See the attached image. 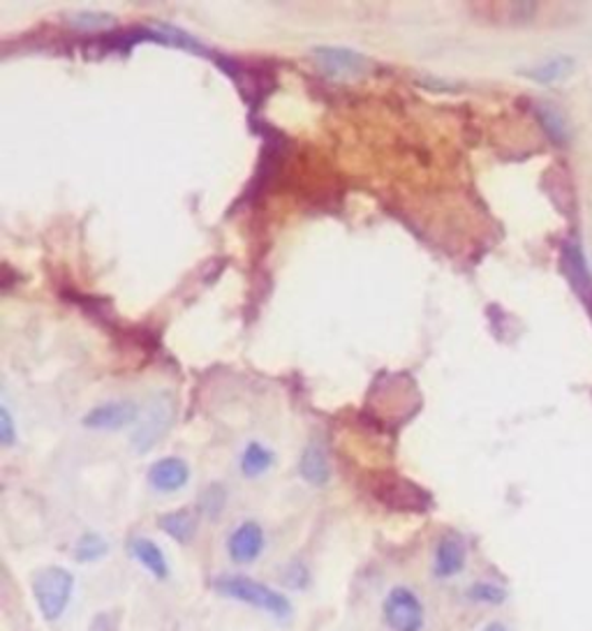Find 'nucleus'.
I'll list each match as a JSON object with an SVG mask.
<instances>
[{"mask_svg": "<svg viewBox=\"0 0 592 631\" xmlns=\"http://www.w3.org/2000/svg\"><path fill=\"white\" fill-rule=\"evenodd\" d=\"M537 118H540L549 139L553 143H558V147H565L569 141V128L565 116L558 110H553V106H540V110H537Z\"/></svg>", "mask_w": 592, "mask_h": 631, "instance_id": "18", "label": "nucleus"}, {"mask_svg": "<svg viewBox=\"0 0 592 631\" xmlns=\"http://www.w3.org/2000/svg\"><path fill=\"white\" fill-rule=\"evenodd\" d=\"M225 502H227V493L221 483L209 485V489L202 493V500H200L202 512L209 518H218L221 512L225 509Z\"/></svg>", "mask_w": 592, "mask_h": 631, "instance_id": "20", "label": "nucleus"}, {"mask_svg": "<svg viewBox=\"0 0 592 631\" xmlns=\"http://www.w3.org/2000/svg\"><path fill=\"white\" fill-rule=\"evenodd\" d=\"M158 528L178 544H192L197 534V516L190 509H176L158 518Z\"/></svg>", "mask_w": 592, "mask_h": 631, "instance_id": "13", "label": "nucleus"}, {"mask_svg": "<svg viewBox=\"0 0 592 631\" xmlns=\"http://www.w3.org/2000/svg\"><path fill=\"white\" fill-rule=\"evenodd\" d=\"M313 56L317 67L322 70V75H327L329 79H356L364 77L370 70V61L354 49L345 47H315Z\"/></svg>", "mask_w": 592, "mask_h": 631, "instance_id": "4", "label": "nucleus"}, {"mask_svg": "<svg viewBox=\"0 0 592 631\" xmlns=\"http://www.w3.org/2000/svg\"><path fill=\"white\" fill-rule=\"evenodd\" d=\"M299 475L303 477V481L317 485V489L329 483L331 467H329L327 451L319 442H311L306 449H303L301 460H299Z\"/></svg>", "mask_w": 592, "mask_h": 631, "instance_id": "12", "label": "nucleus"}, {"mask_svg": "<svg viewBox=\"0 0 592 631\" xmlns=\"http://www.w3.org/2000/svg\"><path fill=\"white\" fill-rule=\"evenodd\" d=\"M172 421H174V405L169 401V395L165 393L158 395V399H153V403L149 405L147 414H143V421L137 426L133 436V444L139 454L153 449L160 440H163Z\"/></svg>", "mask_w": 592, "mask_h": 631, "instance_id": "6", "label": "nucleus"}, {"mask_svg": "<svg viewBox=\"0 0 592 631\" xmlns=\"http://www.w3.org/2000/svg\"><path fill=\"white\" fill-rule=\"evenodd\" d=\"M188 481H190V467L186 460L176 456L160 458L149 470V483L158 493H178L181 489H186Z\"/></svg>", "mask_w": 592, "mask_h": 631, "instance_id": "9", "label": "nucleus"}, {"mask_svg": "<svg viewBox=\"0 0 592 631\" xmlns=\"http://www.w3.org/2000/svg\"><path fill=\"white\" fill-rule=\"evenodd\" d=\"M571 72H574V59L555 56L540 65L521 70V75L537 84H555V81H565L567 77H571Z\"/></svg>", "mask_w": 592, "mask_h": 631, "instance_id": "14", "label": "nucleus"}, {"mask_svg": "<svg viewBox=\"0 0 592 631\" xmlns=\"http://www.w3.org/2000/svg\"><path fill=\"white\" fill-rule=\"evenodd\" d=\"M468 560V548H465V541L456 532H446L440 537L436 546V576L438 579H454L465 567Z\"/></svg>", "mask_w": 592, "mask_h": 631, "instance_id": "8", "label": "nucleus"}, {"mask_svg": "<svg viewBox=\"0 0 592 631\" xmlns=\"http://www.w3.org/2000/svg\"><path fill=\"white\" fill-rule=\"evenodd\" d=\"M75 592V576L65 567H45L33 579V597L38 604L40 616L47 622H56L70 606Z\"/></svg>", "mask_w": 592, "mask_h": 631, "instance_id": "2", "label": "nucleus"}, {"mask_svg": "<svg viewBox=\"0 0 592 631\" xmlns=\"http://www.w3.org/2000/svg\"><path fill=\"white\" fill-rule=\"evenodd\" d=\"M385 622L391 631H421L424 604L410 588H393L385 600Z\"/></svg>", "mask_w": 592, "mask_h": 631, "instance_id": "5", "label": "nucleus"}, {"mask_svg": "<svg viewBox=\"0 0 592 631\" xmlns=\"http://www.w3.org/2000/svg\"><path fill=\"white\" fill-rule=\"evenodd\" d=\"M264 546H266V537L255 520L241 522V526L227 539V553L231 557V563H237V565H253L264 553Z\"/></svg>", "mask_w": 592, "mask_h": 631, "instance_id": "7", "label": "nucleus"}, {"mask_svg": "<svg viewBox=\"0 0 592 631\" xmlns=\"http://www.w3.org/2000/svg\"><path fill=\"white\" fill-rule=\"evenodd\" d=\"M213 590L227 600L260 608L268 613V616H274L276 620L292 618V602L287 600L282 592L274 590L272 585L250 579V576H241V573L218 576V579L213 581Z\"/></svg>", "mask_w": 592, "mask_h": 631, "instance_id": "1", "label": "nucleus"}, {"mask_svg": "<svg viewBox=\"0 0 592 631\" xmlns=\"http://www.w3.org/2000/svg\"><path fill=\"white\" fill-rule=\"evenodd\" d=\"M481 631H507V629H505V627H502L500 622H491L489 627H483Z\"/></svg>", "mask_w": 592, "mask_h": 631, "instance_id": "23", "label": "nucleus"}, {"mask_svg": "<svg viewBox=\"0 0 592 631\" xmlns=\"http://www.w3.org/2000/svg\"><path fill=\"white\" fill-rule=\"evenodd\" d=\"M16 440V432H14V424L10 417V409L8 407H0V444L3 446H12Z\"/></svg>", "mask_w": 592, "mask_h": 631, "instance_id": "22", "label": "nucleus"}, {"mask_svg": "<svg viewBox=\"0 0 592 631\" xmlns=\"http://www.w3.org/2000/svg\"><path fill=\"white\" fill-rule=\"evenodd\" d=\"M274 465V454L268 451L266 446L257 444V442H250L243 451V458H241V472L248 479H257L264 472H268V467Z\"/></svg>", "mask_w": 592, "mask_h": 631, "instance_id": "16", "label": "nucleus"}, {"mask_svg": "<svg viewBox=\"0 0 592 631\" xmlns=\"http://www.w3.org/2000/svg\"><path fill=\"white\" fill-rule=\"evenodd\" d=\"M370 493L375 500L382 502L385 507L393 512L426 514L430 507H433V497H430L428 491H424L419 483L399 475L378 477L370 485Z\"/></svg>", "mask_w": 592, "mask_h": 631, "instance_id": "3", "label": "nucleus"}, {"mask_svg": "<svg viewBox=\"0 0 592 631\" xmlns=\"http://www.w3.org/2000/svg\"><path fill=\"white\" fill-rule=\"evenodd\" d=\"M139 419V407L130 401H116L96 407L93 412L86 414L84 426L93 430H121Z\"/></svg>", "mask_w": 592, "mask_h": 631, "instance_id": "10", "label": "nucleus"}, {"mask_svg": "<svg viewBox=\"0 0 592 631\" xmlns=\"http://www.w3.org/2000/svg\"><path fill=\"white\" fill-rule=\"evenodd\" d=\"M128 553L135 557V560L147 569L151 576H155L158 581L169 579V563L153 539L147 537H135L128 541Z\"/></svg>", "mask_w": 592, "mask_h": 631, "instance_id": "11", "label": "nucleus"}, {"mask_svg": "<svg viewBox=\"0 0 592 631\" xmlns=\"http://www.w3.org/2000/svg\"><path fill=\"white\" fill-rule=\"evenodd\" d=\"M110 553V541L100 532H84L75 544V560L81 565H91L102 560Z\"/></svg>", "mask_w": 592, "mask_h": 631, "instance_id": "17", "label": "nucleus"}, {"mask_svg": "<svg viewBox=\"0 0 592 631\" xmlns=\"http://www.w3.org/2000/svg\"><path fill=\"white\" fill-rule=\"evenodd\" d=\"M563 264H565V274L571 280V285L577 287L581 292V296H588L592 290V280L590 274L585 268V260H583V252L577 243H565L563 250Z\"/></svg>", "mask_w": 592, "mask_h": 631, "instance_id": "15", "label": "nucleus"}, {"mask_svg": "<svg viewBox=\"0 0 592 631\" xmlns=\"http://www.w3.org/2000/svg\"><path fill=\"white\" fill-rule=\"evenodd\" d=\"M70 22L79 30H102L114 26V16L104 12H77L70 16Z\"/></svg>", "mask_w": 592, "mask_h": 631, "instance_id": "19", "label": "nucleus"}, {"mask_svg": "<svg viewBox=\"0 0 592 631\" xmlns=\"http://www.w3.org/2000/svg\"><path fill=\"white\" fill-rule=\"evenodd\" d=\"M468 594H470V600L481 602V604H502L507 597L505 590L493 585V583H477L470 588Z\"/></svg>", "mask_w": 592, "mask_h": 631, "instance_id": "21", "label": "nucleus"}]
</instances>
